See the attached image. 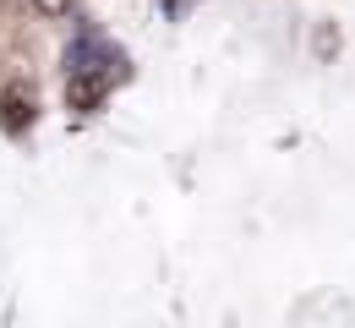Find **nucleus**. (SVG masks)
Segmentation results:
<instances>
[{
	"mask_svg": "<svg viewBox=\"0 0 355 328\" xmlns=\"http://www.w3.org/2000/svg\"><path fill=\"white\" fill-rule=\"evenodd\" d=\"M33 11H44V17H71V0H28Z\"/></svg>",
	"mask_w": 355,
	"mask_h": 328,
	"instance_id": "obj_1",
	"label": "nucleus"
}]
</instances>
